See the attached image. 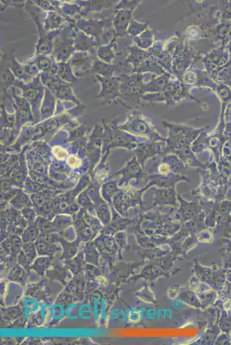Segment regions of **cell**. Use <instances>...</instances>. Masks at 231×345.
<instances>
[{
  "label": "cell",
  "instance_id": "cell-1",
  "mask_svg": "<svg viewBox=\"0 0 231 345\" xmlns=\"http://www.w3.org/2000/svg\"><path fill=\"white\" fill-rule=\"evenodd\" d=\"M30 14L39 31V40L36 45L35 55H52L53 51L54 40L61 32L57 31L48 32L43 26V20L46 12L42 10L32 1H27L24 8Z\"/></svg>",
  "mask_w": 231,
  "mask_h": 345
},
{
  "label": "cell",
  "instance_id": "cell-2",
  "mask_svg": "<svg viewBox=\"0 0 231 345\" xmlns=\"http://www.w3.org/2000/svg\"><path fill=\"white\" fill-rule=\"evenodd\" d=\"M74 23L67 22L54 40L52 55L57 62H67L76 52Z\"/></svg>",
  "mask_w": 231,
  "mask_h": 345
},
{
  "label": "cell",
  "instance_id": "cell-3",
  "mask_svg": "<svg viewBox=\"0 0 231 345\" xmlns=\"http://www.w3.org/2000/svg\"><path fill=\"white\" fill-rule=\"evenodd\" d=\"M40 77L42 84L52 92L57 99L80 105V101L74 93L72 83L64 81L51 72H40Z\"/></svg>",
  "mask_w": 231,
  "mask_h": 345
},
{
  "label": "cell",
  "instance_id": "cell-4",
  "mask_svg": "<svg viewBox=\"0 0 231 345\" xmlns=\"http://www.w3.org/2000/svg\"><path fill=\"white\" fill-rule=\"evenodd\" d=\"M14 87L20 89L21 96L29 101L34 113H38L46 88L41 81L40 75L29 84L17 79Z\"/></svg>",
  "mask_w": 231,
  "mask_h": 345
},
{
  "label": "cell",
  "instance_id": "cell-5",
  "mask_svg": "<svg viewBox=\"0 0 231 345\" xmlns=\"http://www.w3.org/2000/svg\"><path fill=\"white\" fill-rule=\"evenodd\" d=\"M96 58L97 55L87 52H76L74 53L68 61L74 75L78 79L85 75H90Z\"/></svg>",
  "mask_w": 231,
  "mask_h": 345
},
{
  "label": "cell",
  "instance_id": "cell-6",
  "mask_svg": "<svg viewBox=\"0 0 231 345\" xmlns=\"http://www.w3.org/2000/svg\"><path fill=\"white\" fill-rule=\"evenodd\" d=\"M109 20H95L91 18H79L75 20L77 29L86 35L93 37L100 47V40L104 32L108 29Z\"/></svg>",
  "mask_w": 231,
  "mask_h": 345
},
{
  "label": "cell",
  "instance_id": "cell-7",
  "mask_svg": "<svg viewBox=\"0 0 231 345\" xmlns=\"http://www.w3.org/2000/svg\"><path fill=\"white\" fill-rule=\"evenodd\" d=\"M75 28V44L76 52H87L92 55H97V51L100 47L97 40L84 33V32Z\"/></svg>",
  "mask_w": 231,
  "mask_h": 345
},
{
  "label": "cell",
  "instance_id": "cell-8",
  "mask_svg": "<svg viewBox=\"0 0 231 345\" xmlns=\"http://www.w3.org/2000/svg\"><path fill=\"white\" fill-rule=\"evenodd\" d=\"M94 76L95 80L98 81L101 85V90L99 93L95 96V98L104 99L102 104L108 103L114 97V80L113 78H105L98 75H95Z\"/></svg>",
  "mask_w": 231,
  "mask_h": 345
},
{
  "label": "cell",
  "instance_id": "cell-9",
  "mask_svg": "<svg viewBox=\"0 0 231 345\" xmlns=\"http://www.w3.org/2000/svg\"><path fill=\"white\" fill-rule=\"evenodd\" d=\"M68 22L59 13L55 11L46 12L43 20L44 29L48 32L57 31Z\"/></svg>",
  "mask_w": 231,
  "mask_h": 345
},
{
  "label": "cell",
  "instance_id": "cell-10",
  "mask_svg": "<svg viewBox=\"0 0 231 345\" xmlns=\"http://www.w3.org/2000/svg\"><path fill=\"white\" fill-rule=\"evenodd\" d=\"M75 2L82 8L80 17L78 18H85L89 13L104 11L106 8H108L109 4L107 1H75Z\"/></svg>",
  "mask_w": 231,
  "mask_h": 345
},
{
  "label": "cell",
  "instance_id": "cell-11",
  "mask_svg": "<svg viewBox=\"0 0 231 345\" xmlns=\"http://www.w3.org/2000/svg\"><path fill=\"white\" fill-rule=\"evenodd\" d=\"M51 73L58 75L62 80L69 83L76 82L78 80V78L74 75L68 62H57L55 61L53 71Z\"/></svg>",
  "mask_w": 231,
  "mask_h": 345
},
{
  "label": "cell",
  "instance_id": "cell-12",
  "mask_svg": "<svg viewBox=\"0 0 231 345\" xmlns=\"http://www.w3.org/2000/svg\"><path fill=\"white\" fill-rule=\"evenodd\" d=\"M9 65L17 79L24 82L25 84H29L33 80L34 78L28 75L26 72L24 64H21L17 61L13 53Z\"/></svg>",
  "mask_w": 231,
  "mask_h": 345
},
{
  "label": "cell",
  "instance_id": "cell-13",
  "mask_svg": "<svg viewBox=\"0 0 231 345\" xmlns=\"http://www.w3.org/2000/svg\"><path fill=\"white\" fill-rule=\"evenodd\" d=\"M61 9L64 17L68 23L75 22V20L80 17L82 8L77 3L62 2Z\"/></svg>",
  "mask_w": 231,
  "mask_h": 345
},
{
  "label": "cell",
  "instance_id": "cell-14",
  "mask_svg": "<svg viewBox=\"0 0 231 345\" xmlns=\"http://www.w3.org/2000/svg\"><path fill=\"white\" fill-rule=\"evenodd\" d=\"M17 78L13 75L12 71L11 70L9 65L2 72V88L3 90V95L2 99L4 100V99H8L10 95L8 93V90L9 88H11L12 87L14 86L15 85Z\"/></svg>",
  "mask_w": 231,
  "mask_h": 345
},
{
  "label": "cell",
  "instance_id": "cell-15",
  "mask_svg": "<svg viewBox=\"0 0 231 345\" xmlns=\"http://www.w3.org/2000/svg\"><path fill=\"white\" fill-rule=\"evenodd\" d=\"M31 60L38 67L40 72L44 73L52 72L56 61L53 55H35Z\"/></svg>",
  "mask_w": 231,
  "mask_h": 345
},
{
  "label": "cell",
  "instance_id": "cell-16",
  "mask_svg": "<svg viewBox=\"0 0 231 345\" xmlns=\"http://www.w3.org/2000/svg\"><path fill=\"white\" fill-rule=\"evenodd\" d=\"M57 99L48 87H46L41 112L43 117H48L53 114Z\"/></svg>",
  "mask_w": 231,
  "mask_h": 345
},
{
  "label": "cell",
  "instance_id": "cell-17",
  "mask_svg": "<svg viewBox=\"0 0 231 345\" xmlns=\"http://www.w3.org/2000/svg\"><path fill=\"white\" fill-rule=\"evenodd\" d=\"M113 73L112 66L107 63L101 61L98 57L95 59L90 75H98L105 78L111 77Z\"/></svg>",
  "mask_w": 231,
  "mask_h": 345
},
{
  "label": "cell",
  "instance_id": "cell-18",
  "mask_svg": "<svg viewBox=\"0 0 231 345\" xmlns=\"http://www.w3.org/2000/svg\"><path fill=\"white\" fill-rule=\"evenodd\" d=\"M112 46V43L100 46L97 51V57L104 62L107 63L111 62L114 58Z\"/></svg>",
  "mask_w": 231,
  "mask_h": 345
},
{
  "label": "cell",
  "instance_id": "cell-19",
  "mask_svg": "<svg viewBox=\"0 0 231 345\" xmlns=\"http://www.w3.org/2000/svg\"><path fill=\"white\" fill-rule=\"evenodd\" d=\"M65 315V309L61 304H55L50 308V317L55 320H61Z\"/></svg>",
  "mask_w": 231,
  "mask_h": 345
},
{
  "label": "cell",
  "instance_id": "cell-20",
  "mask_svg": "<svg viewBox=\"0 0 231 345\" xmlns=\"http://www.w3.org/2000/svg\"><path fill=\"white\" fill-rule=\"evenodd\" d=\"M39 303L32 298L26 299L25 301V317L26 319L29 318V314L38 310Z\"/></svg>",
  "mask_w": 231,
  "mask_h": 345
},
{
  "label": "cell",
  "instance_id": "cell-21",
  "mask_svg": "<svg viewBox=\"0 0 231 345\" xmlns=\"http://www.w3.org/2000/svg\"><path fill=\"white\" fill-rule=\"evenodd\" d=\"M92 312V307L88 304H82L78 308V316L83 320H90V314Z\"/></svg>",
  "mask_w": 231,
  "mask_h": 345
},
{
  "label": "cell",
  "instance_id": "cell-22",
  "mask_svg": "<svg viewBox=\"0 0 231 345\" xmlns=\"http://www.w3.org/2000/svg\"><path fill=\"white\" fill-rule=\"evenodd\" d=\"M77 304L73 303L68 306L65 309V314L68 318L72 320H75L80 318L78 316V308Z\"/></svg>",
  "mask_w": 231,
  "mask_h": 345
},
{
  "label": "cell",
  "instance_id": "cell-23",
  "mask_svg": "<svg viewBox=\"0 0 231 345\" xmlns=\"http://www.w3.org/2000/svg\"><path fill=\"white\" fill-rule=\"evenodd\" d=\"M26 72L32 77H36L40 75V71L36 64L30 60L27 64H24Z\"/></svg>",
  "mask_w": 231,
  "mask_h": 345
},
{
  "label": "cell",
  "instance_id": "cell-24",
  "mask_svg": "<svg viewBox=\"0 0 231 345\" xmlns=\"http://www.w3.org/2000/svg\"><path fill=\"white\" fill-rule=\"evenodd\" d=\"M99 300L98 297H95L94 298V316L96 320H99V312H98V306H99Z\"/></svg>",
  "mask_w": 231,
  "mask_h": 345
},
{
  "label": "cell",
  "instance_id": "cell-25",
  "mask_svg": "<svg viewBox=\"0 0 231 345\" xmlns=\"http://www.w3.org/2000/svg\"><path fill=\"white\" fill-rule=\"evenodd\" d=\"M69 164L73 167H76L80 165V160L76 158L75 156H72L68 158Z\"/></svg>",
  "mask_w": 231,
  "mask_h": 345
},
{
  "label": "cell",
  "instance_id": "cell-26",
  "mask_svg": "<svg viewBox=\"0 0 231 345\" xmlns=\"http://www.w3.org/2000/svg\"><path fill=\"white\" fill-rule=\"evenodd\" d=\"M101 317H102L103 320H107V317L105 315V298L104 297L101 298Z\"/></svg>",
  "mask_w": 231,
  "mask_h": 345
},
{
  "label": "cell",
  "instance_id": "cell-27",
  "mask_svg": "<svg viewBox=\"0 0 231 345\" xmlns=\"http://www.w3.org/2000/svg\"><path fill=\"white\" fill-rule=\"evenodd\" d=\"M10 1H1V11L4 12L9 6Z\"/></svg>",
  "mask_w": 231,
  "mask_h": 345
},
{
  "label": "cell",
  "instance_id": "cell-28",
  "mask_svg": "<svg viewBox=\"0 0 231 345\" xmlns=\"http://www.w3.org/2000/svg\"><path fill=\"white\" fill-rule=\"evenodd\" d=\"M40 307H41V320L44 321L45 319V306H44V305H43V304H41Z\"/></svg>",
  "mask_w": 231,
  "mask_h": 345
},
{
  "label": "cell",
  "instance_id": "cell-29",
  "mask_svg": "<svg viewBox=\"0 0 231 345\" xmlns=\"http://www.w3.org/2000/svg\"><path fill=\"white\" fill-rule=\"evenodd\" d=\"M118 310H113L111 312V319H117L119 316V314L117 312Z\"/></svg>",
  "mask_w": 231,
  "mask_h": 345
}]
</instances>
